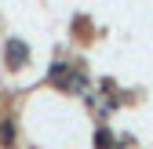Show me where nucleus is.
<instances>
[{
	"mask_svg": "<svg viewBox=\"0 0 153 149\" xmlns=\"http://www.w3.org/2000/svg\"><path fill=\"white\" fill-rule=\"evenodd\" d=\"M11 138H15V127L4 124V127H0V142H7V145H11Z\"/></svg>",
	"mask_w": 153,
	"mask_h": 149,
	"instance_id": "nucleus-2",
	"label": "nucleus"
},
{
	"mask_svg": "<svg viewBox=\"0 0 153 149\" xmlns=\"http://www.w3.org/2000/svg\"><path fill=\"white\" fill-rule=\"evenodd\" d=\"M7 55H11V62H15V66H22V62H26V44L11 40V44H7Z\"/></svg>",
	"mask_w": 153,
	"mask_h": 149,
	"instance_id": "nucleus-1",
	"label": "nucleus"
}]
</instances>
